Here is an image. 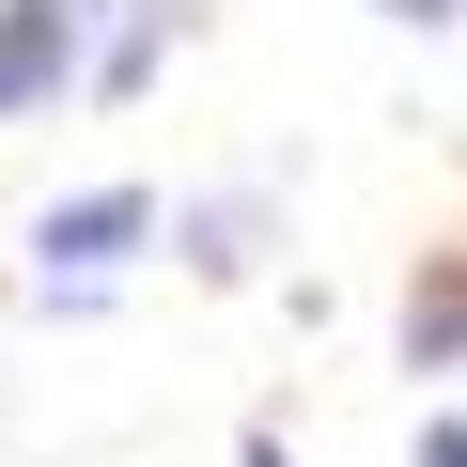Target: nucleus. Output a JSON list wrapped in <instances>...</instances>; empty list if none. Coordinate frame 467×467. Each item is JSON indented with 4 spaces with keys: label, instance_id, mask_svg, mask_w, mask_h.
Segmentation results:
<instances>
[{
    "label": "nucleus",
    "instance_id": "f257e3e1",
    "mask_svg": "<svg viewBox=\"0 0 467 467\" xmlns=\"http://www.w3.org/2000/svg\"><path fill=\"white\" fill-rule=\"evenodd\" d=\"M94 16H109V0H0V125H16V109H47V94L78 78Z\"/></svg>",
    "mask_w": 467,
    "mask_h": 467
},
{
    "label": "nucleus",
    "instance_id": "f03ea898",
    "mask_svg": "<svg viewBox=\"0 0 467 467\" xmlns=\"http://www.w3.org/2000/svg\"><path fill=\"white\" fill-rule=\"evenodd\" d=\"M140 234H156V202H140V187H78V202H47V218H32V250H47L63 281H94V265H125V250H140Z\"/></svg>",
    "mask_w": 467,
    "mask_h": 467
},
{
    "label": "nucleus",
    "instance_id": "7ed1b4c3",
    "mask_svg": "<svg viewBox=\"0 0 467 467\" xmlns=\"http://www.w3.org/2000/svg\"><path fill=\"white\" fill-rule=\"evenodd\" d=\"M405 358H420V374H436V358H467V265L405 296Z\"/></svg>",
    "mask_w": 467,
    "mask_h": 467
},
{
    "label": "nucleus",
    "instance_id": "20e7f679",
    "mask_svg": "<svg viewBox=\"0 0 467 467\" xmlns=\"http://www.w3.org/2000/svg\"><path fill=\"white\" fill-rule=\"evenodd\" d=\"M374 16H467V0H374Z\"/></svg>",
    "mask_w": 467,
    "mask_h": 467
},
{
    "label": "nucleus",
    "instance_id": "39448f33",
    "mask_svg": "<svg viewBox=\"0 0 467 467\" xmlns=\"http://www.w3.org/2000/svg\"><path fill=\"white\" fill-rule=\"evenodd\" d=\"M250 467H281V436H250Z\"/></svg>",
    "mask_w": 467,
    "mask_h": 467
}]
</instances>
